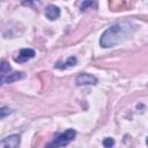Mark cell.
<instances>
[{"mask_svg": "<svg viewBox=\"0 0 148 148\" xmlns=\"http://www.w3.org/2000/svg\"><path fill=\"white\" fill-rule=\"evenodd\" d=\"M136 25L130 20H123L109 27L101 36L99 44L102 47H113L128 39L135 31Z\"/></svg>", "mask_w": 148, "mask_h": 148, "instance_id": "6da1fadb", "label": "cell"}, {"mask_svg": "<svg viewBox=\"0 0 148 148\" xmlns=\"http://www.w3.org/2000/svg\"><path fill=\"white\" fill-rule=\"evenodd\" d=\"M75 135H76V132L72 128H69L62 133H58L53 138V140L45 146V148H61L64 146H67L75 138Z\"/></svg>", "mask_w": 148, "mask_h": 148, "instance_id": "7a4b0ae2", "label": "cell"}, {"mask_svg": "<svg viewBox=\"0 0 148 148\" xmlns=\"http://www.w3.org/2000/svg\"><path fill=\"white\" fill-rule=\"evenodd\" d=\"M75 81L77 86H90L97 83V77L89 73H81L76 76Z\"/></svg>", "mask_w": 148, "mask_h": 148, "instance_id": "3957f363", "label": "cell"}, {"mask_svg": "<svg viewBox=\"0 0 148 148\" xmlns=\"http://www.w3.org/2000/svg\"><path fill=\"white\" fill-rule=\"evenodd\" d=\"M35 51L32 49H22L16 56H14V60L16 62H25L35 57Z\"/></svg>", "mask_w": 148, "mask_h": 148, "instance_id": "277c9868", "label": "cell"}, {"mask_svg": "<svg viewBox=\"0 0 148 148\" xmlns=\"http://www.w3.org/2000/svg\"><path fill=\"white\" fill-rule=\"evenodd\" d=\"M20 135L12 134L9 136H6L1 141V148H17L20 145Z\"/></svg>", "mask_w": 148, "mask_h": 148, "instance_id": "5b68a950", "label": "cell"}, {"mask_svg": "<svg viewBox=\"0 0 148 148\" xmlns=\"http://www.w3.org/2000/svg\"><path fill=\"white\" fill-rule=\"evenodd\" d=\"M22 77H24L23 72H13V73H8L6 75H1V82L2 83H12L14 81L21 80Z\"/></svg>", "mask_w": 148, "mask_h": 148, "instance_id": "8992f818", "label": "cell"}, {"mask_svg": "<svg viewBox=\"0 0 148 148\" xmlns=\"http://www.w3.org/2000/svg\"><path fill=\"white\" fill-rule=\"evenodd\" d=\"M45 16H46L49 20H51V21L57 20V18L60 16V9H59V7H57V6H54V5L47 6L46 9H45Z\"/></svg>", "mask_w": 148, "mask_h": 148, "instance_id": "52a82bcc", "label": "cell"}, {"mask_svg": "<svg viewBox=\"0 0 148 148\" xmlns=\"http://www.w3.org/2000/svg\"><path fill=\"white\" fill-rule=\"evenodd\" d=\"M77 62V60H76V58L75 57H69L66 61H64L62 64L59 61V62H57L56 64V67L57 68H60V69H64V68H67V67H72V66H74L75 64Z\"/></svg>", "mask_w": 148, "mask_h": 148, "instance_id": "ba28073f", "label": "cell"}, {"mask_svg": "<svg viewBox=\"0 0 148 148\" xmlns=\"http://www.w3.org/2000/svg\"><path fill=\"white\" fill-rule=\"evenodd\" d=\"M9 72H10V66L6 61H2L1 62V75H6Z\"/></svg>", "mask_w": 148, "mask_h": 148, "instance_id": "9c48e42d", "label": "cell"}, {"mask_svg": "<svg viewBox=\"0 0 148 148\" xmlns=\"http://www.w3.org/2000/svg\"><path fill=\"white\" fill-rule=\"evenodd\" d=\"M103 145L105 148H112V146L114 145V140L112 138H106V139H104Z\"/></svg>", "mask_w": 148, "mask_h": 148, "instance_id": "30bf717a", "label": "cell"}, {"mask_svg": "<svg viewBox=\"0 0 148 148\" xmlns=\"http://www.w3.org/2000/svg\"><path fill=\"white\" fill-rule=\"evenodd\" d=\"M12 111H10V109H8V108H6V106H2L1 108V111H0V117L1 118H5V116L6 114H9Z\"/></svg>", "mask_w": 148, "mask_h": 148, "instance_id": "8fae6325", "label": "cell"}, {"mask_svg": "<svg viewBox=\"0 0 148 148\" xmlns=\"http://www.w3.org/2000/svg\"><path fill=\"white\" fill-rule=\"evenodd\" d=\"M94 5H96V3L92 2V1H86V2H83V3L81 5V10H86L88 6H94Z\"/></svg>", "mask_w": 148, "mask_h": 148, "instance_id": "7c38bea8", "label": "cell"}, {"mask_svg": "<svg viewBox=\"0 0 148 148\" xmlns=\"http://www.w3.org/2000/svg\"><path fill=\"white\" fill-rule=\"evenodd\" d=\"M146 142H147V146H148V136H147V140H146Z\"/></svg>", "mask_w": 148, "mask_h": 148, "instance_id": "4fadbf2b", "label": "cell"}]
</instances>
